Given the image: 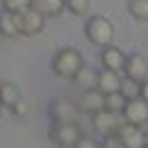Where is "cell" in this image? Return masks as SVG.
Listing matches in <instances>:
<instances>
[{
  "label": "cell",
  "mask_w": 148,
  "mask_h": 148,
  "mask_svg": "<svg viewBox=\"0 0 148 148\" xmlns=\"http://www.w3.org/2000/svg\"><path fill=\"white\" fill-rule=\"evenodd\" d=\"M121 88V74L119 72H112V70H101L97 74V90L103 94H112V92H119Z\"/></svg>",
  "instance_id": "cell-12"
},
{
  "label": "cell",
  "mask_w": 148,
  "mask_h": 148,
  "mask_svg": "<svg viewBox=\"0 0 148 148\" xmlns=\"http://www.w3.org/2000/svg\"><path fill=\"white\" fill-rule=\"evenodd\" d=\"M16 23H18L20 36H36L45 29V16L34 7H27L23 14H16Z\"/></svg>",
  "instance_id": "cell-5"
},
{
  "label": "cell",
  "mask_w": 148,
  "mask_h": 148,
  "mask_svg": "<svg viewBox=\"0 0 148 148\" xmlns=\"http://www.w3.org/2000/svg\"><path fill=\"white\" fill-rule=\"evenodd\" d=\"M139 88H141V81H135V79H130V76H121V88L119 92L126 97V99H137L139 97Z\"/></svg>",
  "instance_id": "cell-16"
},
{
  "label": "cell",
  "mask_w": 148,
  "mask_h": 148,
  "mask_svg": "<svg viewBox=\"0 0 148 148\" xmlns=\"http://www.w3.org/2000/svg\"><path fill=\"white\" fill-rule=\"evenodd\" d=\"M123 74L135 79V81H144L148 74V61L141 54H128L126 56V67H123Z\"/></svg>",
  "instance_id": "cell-11"
},
{
  "label": "cell",
  "mask_w": 148,
  "mask_h": 148,
  "mask_svg": "<svg viewBox=\"0 0 148 148\" xmlns=\"http://www.w3.org/2000/svg\"><path fill=\"white\" fill-rule=\"evenodd\" d=\"M83 70V56L76 47H61L54 56H52V72L58 79L72 81L76 74Z\"/></svg>",
  "instance_id": "cell-1"
},
{
  "label": "cell",
  "mask_w": 148,
  "mask_h": 148,
  "mask_svg": "<svg viewBox=\"0 0 148 148\" xmlns=\"http://www.w3.org/2000/svg\"><path fill=\"white\" fill-rule=\"evenodd\" d=\"M81 137L83 135L79 130V123H54L49 130V139L58 148H76Z\"/></svg>",
  "instance_id": "cell-4"
},
{
  "label": "cell",
  "mask_w": 148,
  "mask_h": 148,
  "mask_svg": "<svg viewBox=\"0 0 148 148\" xmlns=\"http://www.w3.org/2000/svg\"><path fill=\"white\" fill-rule=\"evenodd\" d=\"M85 38L97 47H110L114 40V25L106 16H92L85 23Z\"/></svg>",
  "instance_id": "cell-2"
},
{
  "label": "cell",
  "mask_w": 148,
  "mask_h": 148,
  "mask_svg": "<svg viewBox=\"0 0 148 148\" xmlns=\"http://www.w3.org/2000/svg\"><path fill=\"white\" fill-rule=\"evenodd\" d=\"M121 123H126L121 112H112V110H99L97 114H92V126L94 130H99L103 137H112L117 135V130L121 128Z\"/></svg>",
  "instance_id": "cell-6"
},
{
  "label": "cell",
  "mask_w": 148,
  "mask_h": 148,
  "mask_svg": "<svg viewBox=\"0 0 148 148\" xmlns=\"http://www.w3.org/2000/svg\"><path fill=\"white\" fill-rule=\"evenodd\" d=\"M79 114H81L79 103H74L67 97H56L49 103V117L54 123H76Z\"/></svg>",
  "instance_id": "cell-3"
},
{
  "label": "cell",
  "mask_w": 148,
  "mask_h": 148,
  "mask_svg": "<svg viewBox=\"0 0 148 148\" xmlns=\"http://www.w3.org/2000/svg\"><path fill=\"white\" fill-rule=\"evenodd\" d=\"M23 97H20V90H18V85L14 83V81H0V103L5 106V108H14L16 103L20 101Z\"/></svg>",
  "instance_id": "cell-13"
},
{
  "label": "cell",
  "mask_w": 148,
  "mask_h": 148,
  "mask_svg": "<svg viewBox=\"0 0 148 148\" xmlns=\"http://www.w3.org/2000/svg\"><path fill=\"white\" fill-rule=\"evenodd\" d=\"M0 2H2V9L9 14H23L29 7V0H0Z\"/></svg>",
  "instance_id": "cell-21"
},
{
  "label": "cell",
  "mask_w": 148,
  "mask_h": 148,
  "mask_svg": "<svg viewBox=\"0 0 148 148\" xmlns=\"http://www.w3.org/2000/svg\"><path fill=\"white\" fill-rule=\"evenodd\" d=\"M0 40H2V34H0Z\"/></svg>",
  "instance_id": "cell-27"
},
{
  "label": "cell",
  "mask_w": 148,
  "mask_h": 148,
  "mask_svg": "<svg viewBox=\"0 0 148 148\" xmlns=\"http://www.w3.org/2000/svg\"><path fill=\"white\" fill-rule=\"evenodd\" d=\"M139 97H141V99L148 103V79H144V81H141V88H139Z\"/></svg>",
  "instance_id": "cell-25"
},
{
  "label": "cell",
  "mask_w": 148,
  "mask_h": 148,
  "mask_svg": "<svg viewBox=\"0 0 148 148\" xmlns=\"http://www.w3.org/2000/svg\"><path fill=\"white\" fill-rule=\"evenodd\" d=\"M0 34H2V38H16V36H20L18 23H16V14H9V11L0 9Z\"/></svg>",
  "instance_id": "cell-15"
},
{
  "label": "cell",
  "mask_w": 148,
  "mask_h": 148,
  "mask_svg": "<svg viewBox=\"0 0 148 148\" xmlns=\"http://www.w3.org/2000/svg\"><path fill=\"white\" fill-rule=\"evenodd\" d=\"M11 112H14L16 117H27V114H29V103L25 101V99H20V101L11 108Z\"/></svg>",
  "instance_id": "cell-23"
},
{
  "label": "cell",
  "mask_w": 148,
  "mask_h": 148,
  "mask_svg": "<svg viewBox=\"0 0 148 148\" xmlns=\"http://www.w3.org/2000/svg\"><path fill=\"white\" fill-rule=\"evenodd\" d=\"M74 81H79V83L85 85V90H90V88H97V72H92V70H88L83 65V70L76 74V79Z\"/></svg>",
  "instance_id": "cell-20"
},
{
  "label": "cell",
  "mask_w": 148,
  "mask_h": 148,
  "mask_svg": "<svg viewBox=\"0 0 148 148\" xmlns=\"http://www.w3.org/2000/svg\"><path fill=\"white\" fill-rule=\"evenodd\" d=\"M65 9L74 16H85L90 11V0H65Z\"/></svg>",
  "instance_id": "cell-19"
},
{
  "label": "cell",
  "mask_w": 148,
  "mask_h": 148,
  "mask_svg": "<svg viewBox=\"0 0 148 148\" xmlns=\"http://www.w3.org/2000/svg\"><path fill=\"white\" fill-rule=\"evenodd\" d=\"M76 148H101V144L94 141V139H90V137H81L79 144H76Z\"/></svg>",
  "instance_id": "cell-24"
},
{
  "label": "cell",
  "mask_w": 148,
  "mask_h": 148,
  "mask_svg": "<svg viewBox=\"0 0 148 148\" xmlns=\"http://www.w3.org/2000/svg\"><path fill=\"white\" fill-rule=\"evenodd\" d=\"M0 108H2V103H0Z\"/></svg>",
  "instance_id": "cell-28"
},
{
  "label": "cell",
  "mask_w": 148,
  "mask_h": 148,
  "mask_svg": "<svg viewBox=\"0 0 148 148\" xmlns=\"http://www.w3.org/2000/svg\"><path fill=\"white\" fill-rule=\"evenodd\" d=\"M79 108H81V112H88V114H97L99 110H106V94L99 92L97 88L85 90V92L81 94Z\"/></svg>",
  "instance_id": "cell-9"
},
{
  "label": "cell",
  "mask_w": 148,
  "mask_h": 148,
  "mask_svg": "<svg viewBox=\"0 0 148 148\" xmlns=\"http://www.w3.org/2000/svg\"><path fill=\"white\" fill-rule=\"evenodd\" d=\"M144 148H148V132H146V146H144Z\"/></svg>",
  "instance_id": "cell-26"
},
{
  "label": "cell",
  "mask_w": 148,
  "mask_h": 148,
  "mask_svg": "<svg viewBox=\"0 0 148 148\" xmlns=\"http://www.w3.org/2000/svg\"><path fill=\"white\" fill-rule=\"evenodd\" d=\"M29 7H34L45 18H49V16H58L65 9V0H29Z\"/></svg>",
  "instance_id": "cell-14"
},
{
  "label": "cell",
  "mask_w": 148,
  "mask_h": 148,
  "mask_svg": "<svg viewBox=\"0 0 148 148\" xmlns=\"http://www.w3.org/2000/svg\"><path fill=\"white\" fill-rule=\"evenodd\" d=\"M126 97L121 92H112V94H106V110H112V112H123L126 108Z\"/></svg>",
  "instance_id": "cell-18"
},
{
  "label": "cell",
  "mask_w": 148,
  "mask_h": 148,
  "mask_svg": "<svg viewBox=\"0 0 148 148\" xmlns=\"http://www.w3.org/2000/svg\"><path fill=\"white\" fill-rule=\"evenodd\" d=\"M128 14L135 20H148V0H128Z\"/></svg>",
  "instance_id": "cell-17"
},
{
  "label": "cell",
  "mask_w": 148,
  "mask_h": 148,
  "mask_svg": "<svg viewBox=\"0 0 148 148\" xmlns=\"http://www.w3.org/2000/svg\"><path fill=\"white\" fill-rule=\"evenodd\" d=\"M101 65L103 70H112V72H123L126 67V54L121 52L119 47H103L101 49Z\"/></svg>",
  "instance_id": "cell-10"
},
{
  "label": "cell",
  "mask_w": 148,
  "mask_h": 148,
  "mask_svg": "<svg viewBox=\"0 0 148 148\" xmlns=\"http://www.w3.org/2000/svg\"><path fill=\"white\" fill-rule=\"evenodd\" d=\"M101 148H126V144H123L117 135H112V137H103Z\"/></svg>",
  "instance_id": "cell-22"
},
{
  "label": "cell",
  "mask_w": 148,
  "mask_h": 148,
  "mask_svg": "<svg viewBox=\"0 0 148 148\" xmlns=\"http://www.w3.org/2000/svg\"><path fill=\"white\" fill-rule=\"evenodd\" d=\"M117 137L126 144V148H144L146 146V132L141 126H132V123H121L117 130Z\"/></svg>",
  "instance_id": "cell-8"
},
{
  "label": "cell",
  "mask_w": 148,
  "mask_h": 148,
  "mask_svg": "<svg viewBox=\"0 0 148 148\" xmlns=\"http://www.w3.org/2000/svg\"><path fill=\"white\" fill-rule=\"evenodd\" d=\"M123 119L126 123H132V126H144L148 123V103L137 97V99H128L126 101V108H123Z\"/></svg>",
  "instance_id": "cell-7"
}]
</instances>
